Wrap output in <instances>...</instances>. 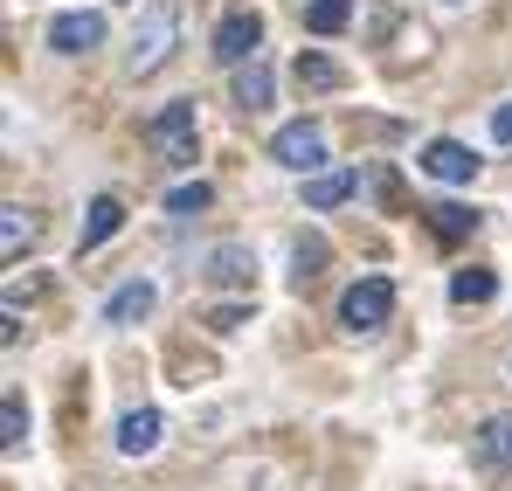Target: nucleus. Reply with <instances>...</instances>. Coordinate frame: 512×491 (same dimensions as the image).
<instances>
[{
  "label": "nucleus",
  "mask_w": 512,
  "mask_h": 491,
  "mask_svg": "<svg viewBox=\"0 0 512 491\" xmlns=\"http://www.w3.org/2000/svg\"><path fill=\"white\" fill-rule=\"evenodd\" d=\"M173 42H180V0H146L139 28H132V49H125V70L132 77H153L173 56Z\"/></svg>",
  "instance_id": "f257e3e1"
},
{
  "label": "nucleus",
  "mask_w": 512,
  "mask_h": 491,
  "mask_svg": "<svg viewBox=\"0 0 512 491\" xmlns=\"http://www.w3.org/2000/svg\"><path fill=\"white\" fill-rule=\"evenodd\" d=\"M429 229H436V243H464V236H478V208H457V201H436L423 208Z\"/></svg>",
  "instance_id": "2eb2a0df"
},
{
  "label": "nucleus",
  "mask_w": 512,
  "mask_h": 491,
  "mask_svg": "<svg viewBox=\"0 0 512 491\" xmlns=\"http://www.w3.org/2000/svg\"><path fill=\"white\" fill-rule=\"evenodd\" d=\"M270 160L284 166V173H326V125H319V118L277 125V132H270Z\"/></svg>",
  "instance_id": "f03ea898"
},
{
  "label": "nucleus",
  "mask_w": 512,
  "mask_h": 491,
  "mask_svg": "<svg viewBox=\"0 0 512 491\" xmlns=\"http://www.w3.org/2000/svg\"><path fill=\"white\" fill-rule=\"evenodd\" d=\"M118 229H125V201H118V194H97V201H90V215H84V236H77V249L90 256V249L111 243Z\"/></svg>",
  "instance_id": "9b49d317"
},
{
  "label": "nucleus",
  "mask_w": 512,
  "mask_h": 491,
  "mask_svg": "<svg viewBox=\"0 0 512 491\" xmlns=\"http://www.w3.org/2000/svg\"><path fill=\"white\" fill-rule=\"evenodd\" d=\"M153 305H160V284L153 277H125L104 298V326H139V319H153Z\"/></svg>",
  "instance_id": "6e6552de"
},
{
  "label": "nucleus",
  "mask_w": 512,
  "mask_h": 491,
  "mask_svg": "<svg viewBox=\"0 0 512 491\" xmlns=\"http://www.w3.org/2000/svg\"><path fill=\"white\" fill-rule=\"evenodd\" d=\"M270 90H277V77H270V63H263V56L236 70V104H243L250 118H256V111H270Z\"/></svg>",
  "instance_id": "4468645a"
},
{
  "label": "nucleus",
  "mask_w": 512,
  "mask_h": 491,
  "mask_svg": "<svg viewBox=\"0 0 512 491\" xmlns=\"http://www.w3.org/2000/svg\"><path fill=\"white\" fill-rule=\"evenodd\" d=\"M443 7H464V0H443Z\"/></svg>",
  "instance_id": "393cba45"
},
{
  "label": "nucleus",
  "mask_w": 512,
  "mask_h": 491,
  "mask_svg": "<svg viewBox=\"0 0 512 491\" xmlns=\"http://www.w3.org/2000/svg\"><path fill=\"white\" fill-rule=\"evenodd\" d=\"M492 139H499V146H512V97L492 111Z\"/></svg>",
  "instance_id": "b1692460"
},
{
  "label": "nucleus",
  "mask_w": 512,
  "mask_h": 491,
  "mask_svg": "<svg viewBox=\"0 0 512 491\" xmlns=\"http://www.w3.org/2000/svg\"><path fill=\"white\" fill-rule=\"evenodd\" d=\"M0 450H7V457L28 450V409H21V388L0 395Z\"/></svg>",
  "instance_id": "f3484780"
},
{
  "label": "nucleus",
  "mask_w": 512,
  "mask_h": 491,
  "mask_svg": "<svg viewBox=\"0 0 512 491\" xmlns=\"http://www.w3.org/2000/svg\"><path fill=\"white\" fill-rule=\"evenodd\" d=\"M208 201H215V194H208V180H180V187L167 194V215H201Z\"/></svg>",
  "instance_id": "4be33fe9"
},
{
  "label": "nucleus",
  "mask_w": 512,
  "mask_h": 491,
  "mask_svg": "<svg viewBox=\"0 0 512 491\" xmlns=\"http://www.w3.org/2000/svg\"><path fill=\"white\" fill-rule=\"evenodd\" d=\"M153 146H160V160L167 166H194V97H173L153 111Z\"/></svg>",
  "instance_id": "20e7f679"
},
{
  "label": "nucleus",
  "mask_w": 512,
  "mask_h": 491,
  "mask_svg": "<svg viewBox=\"0 0 512 491\" xmlns=\"http://www.w3.org/2000/svg\"><path fill=\"white\" fill-rule=\"evenodd\" d=\"M28 243H35V222H28V208L7 201V208H0V249H7V263H14Z\"/></svg>",
  "instance_id": "aec40b11"
},
{
  "label": "nucleus",
  "mask_w": 512,
  "mask_h": 491,
  "mask_svg": "<svg viewBox=\"0 0 512 491\" xmlns=\"http://www.w3.org/2000/svg\"><path fill=\"white\" fill-rule=\"evenodd\" d=\"M291 83L305 90V97H326V90H340V63L333 56H319V49H298V63H291Z\"/></svg>",
  "instance_id": "f8f14e48"
},
{
  "label": "nucleus",
  "mask_w": 512,
  "mask_h": 491,
  "mask_svg": "<svg viewBox=\"0 0 512 491\" xmlns=\"http://www.w3.org/2000/svg\"><path fill=\"white\" fill-rule=\"evenodd\" d=\"M160 436H167L160 409H125V415H118V457H153Z\"/></svg>",
  "instance_id": "1a4fd4ad"
},
{
  "label": "nucleus",
  "mask_w": 512,
  "mask_h": 491,
  "mask_svg": "<svg viewBox=\"0 0 512 491\" xmlns=\"http://www.w3.org/2000/svg\"><path fill=\"white\" fill-rule=\"evenodd\" d=\"M506 381H512V360H506Z\"/></svg>",
  "instance_id": "a878e982"
},
{
  "label": "nucleus",
  "mask_w": 512,
  "mask_h": 491,
  "mask_svg": "<svg viewBox=\"0 0 512 491\" xmlns=\"http://www.w3.org/2000/svg\"><path fill=\"white\" fill-rule=\"evenodd\" d=\"M256 42H263V14L256 7H229L222 28H215V63L243 70V63H256Z\"/></svg>",
  "instance_id": "39448f33"
},
{
  "label": "nucleus",
  "mask_w": 512,
  "mask_h": 491,
  "mask_svg": "<svg viewBox=\"0 0 512 491\" xmlns=\"http://www.w3.org/2000/svg\"><path fill=\"white\" fill-rule=\"evenodd\" d=\"M326 256H333V249H326V236H298V243H291V284L305 291V284L326 270Z\"/></svg>",
  "instance_id": "a211bd4d"
},
{
  "label": "nucleus",
  "mask_w": 512,
  "mask_h": 491,
  "mask_svg": "<svg viewBox=\"0 0 512 491\" xmlns=\"http://www.w3.org/2000/svg\"><path fill=\"white\" fill-rule=\"evenodd\" d=\"M353 187H360V173H346V166H326V173H312V180H305V208H319V215H326V208H340Z\"/></svg>",
  "instance_id": "ddd939ff"
},
{
  "label": "nucleus",
  "mask_w": 512,
  "mask_h": 491,
  "mask_svg": "<svg viewBox=\"0 0 512 491\" xmlns=\"http://www.w3.org/2000/svg\"><path fill=\"white\" fill-rule=\"evenodd\" d=\"M388 319H395V284H388V277L346 284V298H340V326L346 332H381Z\"/></svg>",
  "instance_id": "7ed1b4c3"
},
{
  "label": "nucleus",
  "mask_w": 512,
  "mask_h": 491,
  "mask_svg": "<svg viewBox=\"0 0 512 491\" xmlns=\"http://www.w3.org/2000/svg\"><path fill=\"white\" fill-rule=\"evenodd\" d=\"M243 319H250V305H222V312H215L208 326H215V332H236V326H243Z\"/></svg>",
  "instance_id": "5701e85b"
},
{
  "label": "nucleus",
  "mask_w": 512,
  "mask_h": 491,
  "mask_svg": "<svg viewBox=\"0 0 512 491\" xmlns=\"http://www.w3.org/2000/svg\"><path fill=\"white\" fill-rule=\"evenodd\" d=\"M201 270H208V284H236V291H250V284H256V256L243 243H215Z\"/></svg>",
  "instance_id": "9d476101"
},
{
  "label": "nucleus",
  "mask_w": 512,
  "mask_h": 491,
  "mask_svg": "<svg viewBox=\"0 0 512 491\" xmlns=\"http://www.w3.org/2000/svg\"><path fill=\"white\" fill-rule=\"evenodd\" d=\"M49 49H56V56H90V49H104V14H90V7L56 14V21H49Z\"/></svg>",
  "instance_id": "0eeeda50"
},
{
  "label": "nucleus",
  "mask_w": 512,
  "mask_h": 491,
  "mask_svg": "<svg viewBox=\"0 0 512 491\" xmlns=\"http://www.w3.org/2000/svg\"><path fill=\"white\" fill-rule=\"evenodd\" d=\"M353 21V0H305V28L312 35H340Z\"/></svg>",
  "instance_id": "412c9836"
},
{
  "label": "nucleus",
  "mask_w": 512,
  "mask_h": 491,
  "mask_svg": "<svg viewBox=\"0 0 512 491\" xmlns=\"http://www.w3.org/2000/svg\"><path fill=\"white\" fill-rule=\"evenodd\" d=\"M429 173V180H443V187H471V180H478V153H471V146H464V139H429L423 146V160H416Z\"/></svg>",
  "instance_id": "423d86ee"
},
{
  "label": "nucleus",
  "mask_w": 512,
  "mask_h": 491,
  "mask_svg": "<svg viewBox=\"0 0 512 491\" xmlns=\"http://www.w3.org/2000/svg\"><path fill=\"white\" fill-rule=\"evenodd\" d=\"M492 291H499L492 270H457L450 277V305H492Z\"/></svg>",
  "instance_id": "6ab92c4d"
},
{
  "label": "nucleus",
  "mask_w": 512,
  "mask_h": 491,
  "mask_svg": "<svg viewBox=\"0 0 512 491\" xmlns=\"http://www.w3.org/2000/svg\"><path fill=\"white\" fill-rule=\"evenodd\" d=\"M478 464L485 471H512V415H492L478 429Z\"/></svg>",
  "instance_id": "dca6fc26"
}]
</instances>
